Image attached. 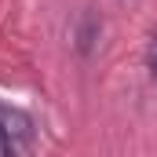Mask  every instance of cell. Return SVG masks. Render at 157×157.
<instances>
[{
    "mask_svg": "<svg viewBox=\"0 0 157 157\" xmlns=\"http://www.w3.org/2000/svg\"><path fill=\"white\" fill-rule=\"evenodd\" d=\"M0 128L15 139V146H18V150L33 143V121H29V113L15 110V106H7V102H0Z\"/></svg>",
    "mask_w": 157,
    "mask_h": 157,
    "instance_id": "obj_1",
    "label": "cell"
},
{
    "mask_svg": "<svg viewBox=\"0 0 157 157\" xmlns=\"http://www.w3.org/2000/svg\"><path fill=\"white\" fill-rule=\"evenodd\" d=\"M146 70L157 77V33L150 37V44H146Z\"/></svg>",
    "mask_w": 157,
    "mask_h": 157,
    "instance_id": "obj_3",
    "label": "cell"
},
{
    "mask_svg": "<svg viewBox=\"0 0 157 157\" xmlns=\"http://www.w3.org/2000/svg\"><path fill=\"white\" fill-rule=\"evenodd\" d=\"M95 37H99V22L91 18V15H84V22H80V33H77V48L80 55H91V48H95Z\"/></svg>",
    "mask_w": 157,
    "mask_h": 157,
    "instance_id": "obj_2",
    "label": "cell"
},
{
    "mask_svg": "<svg viewBox=\"0 0 157 157\" xmlns=\"http://www.w3.org/2000/svg\"><path fill=\"white\" fill-rule=\"evenodd\" d=\"M15 150H18V146H15V139H11V135L0 128V157H11Z\"/></svg>",
    "mask_w": 157,
    "mask_h": 157,
    "instance_id": "obj_4",
    "label": "cell"
}]
</instances>
